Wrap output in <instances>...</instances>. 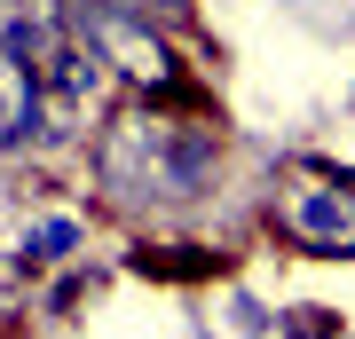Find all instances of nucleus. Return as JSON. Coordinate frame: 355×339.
Here are the masks:
<instances>
[{"label": "nucleus", "instance_id": "4", "mask_svg": "<svg viewBox=\"0 0 355 339\" xmlns=\"http://www.w3.org/2000/svg\"><path fill=\"white\" fill-rule=\"evenodd\" d=\"M111 8H127V16H142V24H182V16H190V0H111Z\"/></svg>", "mask_w": 355, "mask_h": 339}, {"label": "nucleus", "instance_id": "3", "mask_svg": "<svg viewBox=\"0 0 355 339\" xmlns=\"http://www.w3.org/2000/svg\"><path fill=\"white\" fill-rule=\"evenodd\" d=\"M16 252H24L32 268H48V261H71V252H79V221H40V229H32V237L16 245Z\"/></svg>", "mask_w": 355, "mask_h": 339}, {"label": "nucleus", "instance_id": "2", "mask_svg": "<svg viewBox=\"0 0 355 339\" xmlns=\"http://www.w3.org/2000/svg\"><path fill=\"white\" fill-rule=\"evenodd\" d=\"M277 221H284V237H300L316 252H355V182H324V174L284 182Z\"/></svg>", "mask_w": 355, "mask_h": 339}, {"label": "nucleus", "instance_id": "1", "mask_svg": "<svg viewBox=\"0 0 355 339\" xmlns=\"http://www.w3.org/2000/svg\"><path fill=\"white\" fill-rule=\"evenodd\" d=\"M214 134L205 126H166V119H119L103 142V174L111 189H150V198L182 205L214 189Z\"/></svg>", "mask_w": 355, "mask_h": 339}, {"label": "nucleus", "instance_id": "5", "mask_svg": "<svg viewBox=\"0 0 355 339\" xmlns=\"http://www.w3.org/2000/svg\"><path fill=\"white\" fill-rule=\"evenodd\" d=\"M277 331H284V339H324V331H331V315H324V308H292Z\"/></svg>", "mask_w": 355, "mask_h": 339}]
</instances>
